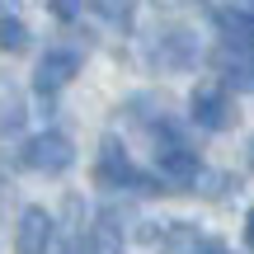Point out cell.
<instances>
[{
    "label": "cell",
    "instance_id": "cell-11",
    "mask_svg": "<svg viewBox=\"0 0 254 254\" xmlns=\"http://www.w3.org/2000/svg\"><path fill=\"white\" fill-rule=\"evenodd\" d=\"M28 47V28L14 14H0V52H24Z\"/></svg>",
    "mask_w": 254,
    "mask_h": 254
},
{
    "label": "cell",
    "instance_id": "cell-1",
    "mask_svg": "<svg viewBox=\"0 0 254 254\" xmlns=\"http://www.w3.org/2000/svg\"><path fill=\"white\" fill-rule=\"evenodd\" d=\"M212 24H217V52H212V62H217L221 80L231 85V90H254V9H217L212 14Z\"/></svg>",
    "mask_w": 254,
    "mask_h": 254
},
{
    "label": "cell",
    "instance_id": "cell-18",
    "mask_svg": "<svg viewBox=\"0 0 254 254\" xmlns=\"http://www.w3.org/2000/svg\"><path fill=\"white\" fill-rule=\"evenodd\" d=\"M250 165H254V141H250Z\"/></svg>",
    "mask_w": 254,
    "mask_h": 254
},
{
    "label": "cell",
    "instance_id": "cell-3",
    "mask_svg": "<svg viewBox=\"0 0 254 254\" xmlns=\"http://www.w3.org/2000/svg\"><path fill=\"white\" fill-rule=\"evenodd\" d=\"M146 62H151L155 71H189V66H198V38H193V28L170 24V28H160V33H151Z\"/></svg>",
    "mask_w": 254,
    "mask_h": 254
},
{
    "label": "cell",
    "instance_id": "cell-15",
    "mask_svg": "<svg viewBox=\"0 0 254 254\" xmlns=\"http://www.w3.org/2000/svg\"><path fill=\"white\" fill-rule=\"evenodd\" d=\"M245 245L254 250V207H250V217H245Z\"/></svg>",
    "mask_w": 254,
    "mask_h": 254
},
{
    "label": "cell",
    "instance_id": "cell-17",
    "mask_svg": "<svg viewBox=\"0 0 254 254\" xmlns=\"http://www.w3.org/2000/svg\"><path fill=\"white\" fill-rule=\"evenodd\" d=\"M240 5H245V9H254V0H240Z\"/></svg>",
    "mask_w": 254,
    "mask_h": 254
},
{
    "label": "cell",
    "instance_id": "cell-10",
    "mask_svg": "<svg viewBox=\"0 0 254 254\" xmlns=\"http://www.w3.org/2000/svg\"><path fill=\"white\" fill-rule=\"evenodd\" d=\"M94 9H99V19H109L113 28H132L136 19V0H90Z\"/></svg>",
    "mask_w": 254,
    "mask_h": 254
},
{
    "label": "cell",
    "instance_id": "cell-4",
    "mask_svg": "<svg viewBox=\"0 0 254 254\" xmlns=\"http://www.w3.org/2000/svg\"><path fill=\"white\" fill-rule=\"evenodd\" d=\"M75 160V141L66 132H33L24 141V165L38 174H62Z\"/></svg>",
    "mask_w": 254,
    "mask_h": 254
},
{
    "label": "cell",
    "instance_id": "cell-14",
    "mask_svg": "<svg viewBox=\"0 0 254 254\" xmlns=\"http://www.w3.org/2000/svg\"><path fill=\"white\" fill-rule=\"evenodd\" d=\"M160 9H189V5H202V0H155Z\"/></svg>",
    "mask_w": 254,
    "mask_h": 254
},
{
    "label": "cell",
    "instance_id": "cell-13",
    "mask_svg": "<svg viewBox=\"0 0 254 254\" xmlns=\"http://www.w3.org/2000/svg\"><path fill=\"white\" fill-rule=\"evenodd\" d=\"M62 254H94V250H90V236H80V231L66 236V250H62Z\"/></svg>",
    "mask_w": 254,
    "mask_h": 254
},
{
    "label": "cell",
    "instance_id": "cell-8",
    "mask_svg": "<svg viewBox=\"0 0 254 254\" xmlns=\"http://www.w3.org/2000/svg\"><path fill=\"white\" fill-rule=\"evenodd\" d=\"M170 254H231L221 240H212V236H202V231H193V226H184V231H174L170 236Z\"/></svg>",
    "mask_w": 254,
    "mask_h": 254
},
{
    "label": "cell",
    "instance_id": "cell-2",
    "mask_svg": "<svg viewBox=\"0 0 254 254\" xmlns=\"http://www.w3.org/2000/svg\"><path fill=\"white\" fill-rule=\"evenodd\" d=\"M94 179H99L104 189H127V193H160L165 189V179H155V174H146V170H136V165H132L123 136H104V141H99Z\"/></svg>",
    "mask_w": 254,
    "mask_h": 254
},
{
    "label": "cell",
    "instance_id": "cell-5",
    "mask_svg": "<svg viewBox=\"0 0 254 254\" xmlns=\"http://www.w3.org/2000/svg\"><path fill=\"white\" fill-rule=\"evenodd\" d=\"M75 71H80V52L75 47H47L43 62L33 66V90L43 99H52V94H62L75 80Z\"/></svg>",
    "mask_w": 254,
    "mask_h": 254
},
{
    "label": "cell",
    "instance_id": "cell-7",
    "mask_svg": "<svg viewBox=\"0 0 254 254\" xmlns=\"http://www.w3.org/2000/svg\"><path fill=\"white\" fill-rule=\"evenodd\" d=\"M14 254H52V212L24 207L14 226Z\"/></svg>",
    "mask_w": 254,
    "mask_h": 254
},
{
    "label": "cell",
    "instance_id": "cell-9",
    "mask_svg": "<svg viewBox=\"0 0 254 254\" xmlns=\"http://www.w3.org/2000/svg\"><path fill=\"white\" fill-rule=\"evenodd\" d=\"M90 250L94 254H123V231H118V221H113V217H99V221H94Z\"/></svg>",
    "mask_w": 254,
    "mask_h": 254
},
{
    "label": "cell",
    "instance_id": "cell-6",
    "mask_svg": "<svg viewBox=\"0 0 254 254\" xmlns=\"http://www.w3.org/2000/svg\"><path fill=\"white\" fill-rule=\"evenodd\" d=\"M189 113L198 127H207V132H226V127H236V99H231L221 85H198L189 99Z\"/></svg>",
    "mask_w": 254,
    "mask_h": 254
},
{
    "label": "cell",
    "instance_id": "cell-16",
    "mask_svg": "<svg viewBox=\"0 0 254 254\" xmlns=\"http://www.w3.org/2000/svg\"><path fill=\"white\" fill-rule=\"evenodd\" d=\"M5 5H9V9H14V5H24V0H5Z\"/></svg>",
    "mask_w": 254,
    "mask_h": 254
},
{
    "label": "cell",
    "instance_id": "cell-12",
    "mask_svg": "<svg viewBox=\"0 0 254 254\" xmlns=\"http://www.w3.org/2000/svg\"><path fill=\"white\" fill-rule=\"evenodd\" d=\"M52 14L62 19V24H71V19L80 14V0H52Z\"/></svg>",
    "mask_w": 254,
    "mask_h": 254
}]
</instances>
